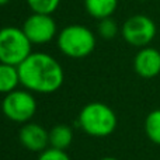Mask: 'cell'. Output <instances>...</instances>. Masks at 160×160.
Segmentation results:
<instances>
[{"mask_svg": "<svg viewBox=\"0 0 160 160\" xmlns=\"http://www.w3.org/2000/svg\"><path fill=\"white\" fill-rule=\"evenodd\" d=\"M59 3L61 0H27V4L32 13L41 14H52L58 8Z\"/></svg>", "mask_w": 160, "mask_h": 160, "instance_id": "5bb4252c", "label": "cell"}, {"mask_svg": "<svg viewBox=\"0 0 160 160\" xmlns=\"http://www.w3.org/2000/svg\"><path fill=\"white\" fill-rule=\"evenodd\" d=\"M18 139L22 146L31 152L41 153L42 150L49 148V131H47L37 122L30 121L27 124H22Z\"/></svg>", "mask_w": 160, "mask_h": 160, "instance_id": "ba28073f", "label": "cell"}, {"mask_svg": "<svg viewBox=\"0 0 160 160\" xmlns=\"http://www.w3.org/2000/svg\"><path fill=\"white\" fill-rule=\"evenodd\" d=\"M2 112L7 119L17 124H27L37 112V100L32 91L18 90L6 94L2 101Z\"/></svg>", "mask_w": 160, "mask_h": 160, "instance_id": "5b68a950", "label": "cell"}, {"mask_svg": "<svg viewBox=\"0 0 160 160\" xmlns=\"http://www.w3.org/2000/svg\"><path fill=\"white\" fill-rule=\"evenodd\" d=\"M58 48L68 58H86L96 48V35L84 25H68L58 34Z\"/></svg>", "mask_w": 160, "mask_h": 160, "instance_id": "3957f363", "label": "cell"}, {"mask_svg": "<svg viewBox=\"0 0 160 160\" xmlns=\"http://www.w3.org/2000/svg\"><path fill=\"white\" fill-rule=\"evenodd\" d=\"M98 25H97V31H98L100 37L104 39H112L114 37L118 34V24L112 17H107V18L98 20Z\"/></svg>", "mask_w": 160, "mask_h": 160, "instance_id": "9a60e30c", "label": "cell"}, {"mask_svg": "<svg viewBox=\"0 0 160 160\" xmlns=\"http://www.w3.org/2000/svg\"><path fill=\"white\" fill-rule=\"evenodd\" d=\"M18 73L21 86L32 93H55L65 82L61 63L45 52H32L18 66Z\"/></svg>", "mask_w": 160, "mask_h": 160, "instance_id": "6da1fadb", "label": "cell"}, {"mask_svg": "<svg viewBox=\"0 0 160 160\" xmlns=\"http://www.w3.org/2000/svg\"><path fill=\"white\" fill-rule=\"evenodd\" d=\"M141 2H149V0H141Z\"/></svg>", "mask_w": 160, "mask_h": 160, "instance_id": "d6986e66", "label": "cell"}, {"mask_svg": "<svg viewBox=\"0 0 160 160\" xmlns=\"http://www.w3.org/2000/svg\"><path fill=\"white\" fill-rule=\"evenodd\" d=\"M133 69L143 79H153L160 75V51L152 47L141 48L133 58Z\"/></svg>", "mask_w": 160, "mask_h": 160, "instance_id": "9c48e42d", "label": "cell"}, {"mask_svg": "<svg viewBox=\"0 0 160 160\" xmlns=\"http://www.w3.org/2000/svg\"><path fill=\"white\" fill-rule=\"evenodd\" d=\"M73 142V129L69 125L58 124L49 131V146L66 150Z\"/></svg>", "mask_w": 160, "mask_h": 160, "instance_id": "7c38bea8", "label": "cell"}, {"mask_svg": "<svg viewBox=\"0 0 160 160\" xmlns=\"http://www.w3.org/2000/svg\"><path fill=\"white\" fill-rule=\"evenodd\" d=\"M100 160H118V159L111 158V156H107V158H102V159H100Z\"/></svg>", "mask_w": 160, "mask_h": 160, "instance_id": "e0dca14e", "label": "cell"}, {"mask_svg": "<svg viewBox=\"0 0 160 160\" xmlns=\"http://www.w3.org/2000/svg\"><path fill=\"white\" fill-rule=\"evenodd\" d=\"M86 11L97 20L111 17L118 7V0H84Z\"/></svg>", "mask_w": 160, "mask_h": 160, "instance_id": "8fae6325", "label": "cell"}, {"mask_svg": "<svg viewBox=\"0 0 160 160\" xmlns=\"http://www.w3.org/2000/svg\"><path fill=\"white\" fill-rule=\"evenodd\" d=\"M31 41L22 28L4 27L0 30V62L20 66L31 55Z\"/></svg>", "mask_w": 160, "mask_h": 160, "instance_id": "277c9868", "label": "cell"}, {"mask_svg": "<svg viewBox=\"0 0 160 160\" xmlns=\"http://www.w3.org/2000/svg\"><path fill=\"white\" fill-rule=\"evenodd\" d=\"M156 24L150 17L143 14L132 16L122 24V38L129 45L136 48H145L155 39Z\"/></svg>", "mask_w": 160, "mask_h": 160, "instance_id": "8992f818", "label": "cell"}, {"mask_svg": "<svg viewBox=\"0 0 160 160\" xmlns=\"http://www.w3.org/2000/svg\"><path fill=\"white\" fill-rule=\"evenodd\" d=\"M22 31L31 44H48L56 35V22L51 14L32 13L22 24Z\"/></svg>", "mask_w": 160, "mask_h": 160, "instance_id": "52a82bcc", "label": "cell"}, {"mask_svg": "<svg viewBox=\"0 0 160 160\" xmlns=\"http://www.w3.org/2000/svg\"><path fill=\"white\" fill-rule=\"evenodd\" d=\"M38 160H70V158L65 150L55 149V148L49 146L39 153Z\"/></svg>", "mask_w": 160, "mask_h": 160, "instance_id": "2e32d148", "label": "cell"}, {"mask_svg": "<svg viewBox=\"0 0 160 160\" xmlns=\"http://www.w3.org/2000/svg\"><path fill=\"white\" fill-rule=\"evenodd\" d=\"M145 132L150 142L160 145V108L150 111L145 118Z\"/></svg>", "mask_w": 160, "mask_h": 160, "instance_id": "4fadbf2b", "label": "cell"}, {"mask_svg": "<svg viewBox=\"0 0 160 160\" xmlns=\"http://www.w3.org/2000/svg\"><path fill=\"white\" fill-rule=\"evenodd\" d=\"M8 2H10V0H0V6H4V4H7Z\"/></svg>", "mask_w": 160, "mask_h": 160, "instance_id": "ac0fdd59", "label": "cell"}, {"mask_svg": "<svg viewBox=\"0 0 160 160\" xmlns=\"http://www.w3.org/2000/svg\"><path fill=\"white\" fill-rule=\"evenodd\" d=\"M20 73L18 66H13L8 63L0 62V94H8L18 87Z\"/></svg>", "mask_w": 160, "mask_h": 160, "instance_id": "30bf717a", "label": "cell"}, {"mask_svg": "<svg viewBox=\"0 0 160 160\" xmlns=\"http://www.w3.org/2000/svg\"><path fill=\"white\" fill-rule=\"evenodd\" d=\"M78 125L87 135L94 138H105L115 131L118 119H117V114L110 105L94 101L86 104L80 110Z\"/></svg>", "mask_w": 160, "mask_h": 160, "instance_id": "7a4b0ae2", "label": "cell"}]
</instances>
